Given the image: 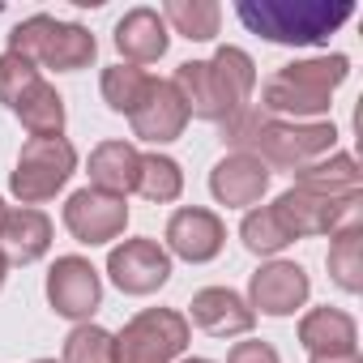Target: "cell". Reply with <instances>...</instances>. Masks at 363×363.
Wrapping results in <instances>:
<instances>
[{
  "instance_id": "cell-1",
  "label": "cell",
  "mask_w": 363,
  "mask_h": 363,
  "mask_svg": "<svg viewBox=\"0 0 363 363\" xmlns=\"http://www.w3.org/2000/svg\"><path fill=\"white\" fill-rule=\"evenodd\" d=\"M252 60L240 48H223L214 60H193L179 65L171 77V90L179 94L184 111L206 116V120H227L244 111V99L252 94Z\"/></svg>"
},
{
  "instance_id": "cell-2",
  "label": "cell",
  "mask_w": 363,
  "mask_h": 363,
  "mask_svg": "<svg viewBox=\"0 0 363 363\" xmlns=\"http://www.w3.org/2000/svg\"><path fill=\"white\" fill-rule=\"evenodd\" d=\"M333 124H286L274 116H257V111H235L227 124V141L240 145L244 154L261 158L265 167H312L320 154L333 150Z\"/></svg>"
},
{
  "instance_id": "cell-3",
  "label": "cell",
  "mask_w": 363,
  "mask_h": 363,
  "mask_svg": "<svg viewBox=\"0 0 363 363\" xmlns=\"http://www.w3.org/2000/svg\"><path fill=\"white\" fill-rule=\"evenodd\" d=\"M240 22L274 43H320L350 18V5H320V0H244L235 5Z\"/></svg>"
},
{
  "instance_id": "cell-4",
  "label": "cell",
  "mask_w": 363,
  "mask_h": 363,
  "mask_svg": "<svg viewBox=\"0 0 363 363\" xmlns=\"http://www.w3.org/2000/svg\"><path fill=\"white\" fill-rule=\"evenodd\" d=\"M346 56H320L286 65L265 82V111L274 116H316L329 107L333 90L346 82Z\"/></svg>"
},
{
  "instance_id": "cell-5",
  "label": "cell",
  "mask_w": 363,
  "mask_h": 363,
  "mask_svg": "<svg viewBox=\"0 0 363 363\" xmlns=\"http://www.w3.org/2000/svg\"><path fill=\"white\" fill-rule=\"evenodd\" d=\"M9 52H18L26 60H39L48 69H86L94 60V35L39 13V18H30L13 30Z\"/></svg>"
},
{
  "instance_id": "cell-6",
  "label": "cell",
  "mask_w": 363,
  "mask_h": 363,
  "mask_svg": "<svg viewBox=\"0 0 363 363\" xmlns=\"http://www.w3.org/2000/svg\"><path fill=\"white\" fill-rule=\"evenodd\" d=\"M184 342H189L184 316L167 308H150L116 337V363H167L184 350Z\"/></svg>"
},
{
  "instance_id": "cell-7",
  "label": "cell",
  "mask_w": 363,
  "mask_h": 363,
  "mask_svg": "<svg viewBox=\"0 0 363 363\" xmlns=\"http://www.w3.org/2000/svg\"><path fill=\"white\" fill-rule=\"evenodd\" d=\"M73 162H77V154L65 137H30L22 145V158H18V171H13V193L26 206L48 201L73 175Z\"/></svg>"
},
{
  "instance_id": "cell-8",
  "label": "cell",
  "mask_w": 363,
  "mask_h": 363,
  "mask_svg": "<svg viewBox=\"0 0 363 363\" xmlns=\"http://www.w3.org/2000/svg\"><path fill=\"white\" fill-rule=\"evenodd\" d=\"M274 214L282 218V227L295 235H337L342 227H354V214H359V197H316L308 189H291L274 201Z\"/></svg>"
},
{
  "instance_id": "cell-9",
  "label": "cell",
  "mask_w": 363,
  "mask_h": 363,
  "mask_svg": "<svg viewBox=\"0 0 363 363\" xmlns=\"http://www.w3.org/2000/svg\"><path fill=\"white\" fill-rule=\"evenodd\" d=\"M124 218H128L124 197H111L103 189H82L65 206V227L82 244H107V240H116L124 231Z\"/></svg>"
},
{
  "instance_id": "cell-10",
  "label": "cell",
  "mask_w": 363,
  "mask_h": 363,
  "mask_svg": "<svg viewBox=\"0 0 363 363\" xmlns=\"http://www.w3.org/2000/svg\"><path fill=\"white\" fill-rule=\"evenodd\" d=\"M107 269H111V278H116L120 291H128V295H150V291H158V286L167 282L171 261H167V252H162L154 240H128V244H120V248L111 252Z\"/></svg>"
},
{
  "instance_id": "cell-11",
  "label": "cell",
  "mask_w": 363,
  "mask_h": 363,
  "mask_svg": "<svg viewBox=\"0 0 363 363\" xmlns=\"http://www.w3.org/2000/svg\"><path fill=\"white\" fill-rule=\"evenodd\" d=\"M48 299H52V308L60 316H73V320L90 316L99 308V274H94V265L82 261V257H60L52 278H48Z\"/></svg>"
},
{
  "instance_id": "cell-12",
  "label": "cell",
  "mask_w": 363,
  "mask_h": 363,
  "mask_svg": "<svg viewBox=\"0 0 363 363\" xmlns=\"http://www.w3.org/2000/svg\"><path fill=\"white\" fill-rule=\"evenodd\" d=\"M52 244V223L39 210H5L0 218V257L5 265H30L48 252Z\"/></svg>"
},
{
  "instance_id": "cell-13",
  "label": "cell",
  "mask_w": 363,
  "mask_h": 363,
  "mask_svg": "<svg viewBox=\"0 0 363 363\" xmlns=\"http://www.w3.org/2000/svg\"><path fill=\"white\" fill-rule=\"evenodd\" d=\"M265 184H269V167L261 158L244 154V150H235L231 158H223L214 167V175H210L214 197L227 201V206H252V201H261Z\"/></svg>"
},
{
  "instance_id": "cell-14",
  "label": "cell",
  "mask_w": 363,
  "mask_h": 363,
  "mask_svg": "<svg viewBox=\"0 0 363 363\" xmlns=\"http://www.w3.org/2000/svg\"><path fill=\"white\" fill-rule=\"evenodd\" d=\"M308 299V274L291 261H274L261 274H252V303L269 316H286Z\"/></svg>"
},
{
  "instance_id": "cell-15",
  "label": "cell",
  "mask_w": 363,
  "mask_h": 363,
  "mask_svg": "<svg viewBox=\"0 0 363 363\" xmlns=\"http://www.w3.org/2000/svg\"><path fill=\"white\" fill-rule=\"evenodd\" d=\"M128 120H133L137 137H145V141H171V137L184 133L189 111H184V103H179V94L171 90V82H154L150 94L141 99V107Z\"/></svg>"
},
{
  "instance_id": "cell-16",
  "label": "cell",
  "mask_w": 363,
  "mask_h": 363,
  "mask_svg": "<svg viewBox=\"0 0 363 363\" xmlns=\"http://www.w3.org/2000/svg\"><path fill=\"white\" fill-rule=\"evenodd\" d=\"M167 244L184 261H210L223 248V223L210 210H179L167 227Z\"/></svg>"
},
{
  "instance_id": "cell-17",
  "label": "cell",
  "mask_w": 363,
  "mask_h": 363,
  "mask_svg": "<svg viewBox=\"0 0 363 363\" xmlns=\"http://www.w3.org/2000/svg\"><path fill=\"white\" fill-rule=\"evenodd\" d=\"M193 320L206 329V333H218V337H231V333H248L252 329V308L227 291V286H210L193 299Z\"/></svg>"
},
{
  "instance_id": "cell-18",
  "label": "cell",
  "mask_w": 363,
  "mask_h": 363,
  "mask_svg": "<svg viewBox=\"0 0 363 363\" xmlns=\"http://www.w3.org/2000/svg\"><path fill=\"white\" fill-rule=\"evenodd\" d=\"M137 171H141V154L124 141H107L90 154V179L94 189L111 193V197H124L137 189Z\"/></svg>"
},
{
  "instance_id": "cell-19",
  "label": "cell",
  "mask_w": 363,
  "mask_h": 363,
  "mask_svg": "<svg viewBox=\"0 0 363 363\" xmlns=\"http://www.w3.org/2000/svg\"><path fill=\"white\" fill-rule=\"evenodd\" d=\"M13 111L22 116V124L30 128V137H60V128H65V103H60V94L43 77H35L13 99Z\"/></svg>"
},
{
  "instance_id": "cell-20",
  "label": "cell",
  "mask_w": 363,
  "mask_h": 363,
  "mask_svg": "<svg viewBox=\"0 0 363 363\" xmlns=\"http://www.w3.org/2000/svg\"><path fill=\"white\" fill-rule=\"evenodd\" d=\"M299 342L312 354H337V350H354V320L337 308H316L303 316L299 325Z\"/></svg>"
},
{
  "instance_id": "cell-21",
  "label": "cell",
  "mask_w": 363,
  "mask_h": 363,
  "mask_svg": "<svg viewBox=\"0 0 363 363\" xmlns=\"http://www.w3.org/2000/svg\"><path fill=\"white\" fill-rule=\"evenodd\" d=\"M116 48L133 60H158L167 52V30L162 18L154 9H133L120 26H116Z\"/></svg>"
},
{
  "instance_id": "cell-22",
  "label": "cell",
  "mask_w": 363,
  "mask_h": 363,
  "mask_svg": "<svg viewBox=\"0 0 363 363\" xmlns=\"http://www.w3.org/2000/svg\"><path fill=\"white\" fill-rule=\"evenodd\" d=\"M299 189L316 193V197H359V171H354V158L350 154H333L329 162H312L299 171Z\"/></svg>"
},
{
  "instance_id": "cell-23",
  "label": "cell",
  "mask_w": 363,
  "mask_h": 363,
  "mask_svg": "<svg viewBox=\"0 0 363 363\" xmlns=\"http://www.w3.org/2000/svg\"><path fill=\"white\" fill-rule=\"evenodd\" d=\"M329 274L346 291H359L363 286V235H359V223L354 227H342L333 235V244H329Z\"/></svg>"
},
{
  "instance_id": "cell-24",
  "label": "cell",
  "mask_w": 363,
  "mask_h": 363,
  "mask_svg": "<svg viewBox=\"0 0 363 363\" xmlns=\"http://www.w3.org/2000/svg\"><path fill=\"white\" fill-rule=\"evenodd\" d=\"M150 86H154V77L141 73L137 65H116V69L103 73V94H107L111 111H124V116H133L141 107V99L150 94Z\"/></svg>"
},
{
  "instance_id": "cell-25",
  "label": "cell",
  "mask_w": 363,
  "mask_h": 363,
  "mask_svg": "<svg viewBox=\"0 0 363 363\" xmlns=\"http://www.w3.org/2000/svg\"><path fill=\"white\" fill-rule=\"evenodd\" d=\"M179 189H184V175H179V167L162 154H150L141 158V171H137V193L150 197V201H175Z\"/></svg>"
},
{
  "instance_id": "cell-26",
  "label": "cell",
  "mask_w": 363,
  "mask_h": 363,
  "mask_svg": "<svg viewBox=\"0 0 363 363\" xmlns=\"http://www.w3.org/2000/svg\"><path fill=\"white\" fill-rule=\"evenodd\" d=\"M65 363H116V337L99 325H77L65 342Z\"/></svg>"
},
{
  "instance_id": "cell-27",
  "label": "cell",
  "mask_w": 363,
  "mask_h": 363,
  "mask_svg": "<svg viewBox=\"0 0 363 363\" xmlns=\"http://www.w3.org/2000/svg\"><path fill=\"white\" fill-rule=\"evenodd\" d=\"M218 18H223V9L206 5V0H193V5L175 0V5H167V22H175L179 35H189V39H214L218 35Z\"/></svg>"
},
{
  "instance_id": "cell-28",
  "label": "cell",
  "mask_w": 363,
  "mask_h": 363,
  "mask_svg": "<svg viewBox=\"0 0 363 363\" xmlns=\"http://www.w3.org/2000/svg\"><path fill=\"white\" fill-rule=\"evenodd\" d=\"M244 244L252 252H278V248L291 244V231L282 227V218L274 214V206H265V210H252L244 218Z\"/></svg>"
},
{
  "instance_id": "cell-29",
  "label": "cell",
  "mask_w": 363,
  "mask_h": 363,
  "mask_svg": "<svg viewBox=\"0 0 363 363\" xmlns=\"http://www.w3.org/2000/svg\"><path fill=\"white\" fill-rule=\"evenodd\" d=\"M35 77H39V73H35V65H30L26 56L5 52V56H0V103H9V107H13V99H18Z\"/></svg>"
},
{
  "instance_id": "cell-30",
  "label": "cell",
  "mask_w": 363,
  "mask_h": 363,
  "mask_svg": "<svg viewBox=\"0 0 363 363\" xmlns=\"http://www.w3.org/2000/svg\"><path fill=\"white\" fill-rule=\"evenodd\" d=\"M227 363H278V350L269 342H240L227 354Z\"/></svg>"
},
{
  "instance_id": "cell-31",
  "label": "cell",
  "mask_w": 363,
  "mask_h": 363,
  "mask_svg": "<svg viewBox=\"0 0 363 363\" xmlns=\"http://www.w3.org/2000/svg\"><path fill=\"white\" fill-rule=\"evenodd\" d=\"M312 363H359V350H337V354H312Z\"/></svg>"
},
{
  "instance_id": "cell-32",
  "label": "cell",
  "mask_w": 363,
  "mask_h": 363,
  "mask_svg": "<svg viewBox=\"0 0 363 363\" xmlns=\"http://www.w3.org/2000/svg\"><path fill=\"white\" fill-rule=\"evenodd\" d=\"M5 269H9V265H5V257H0V286H5Z\"/></svg>"
},
{
  "instance_id": "cell-33",
  "label": "cell",
  "mask_w": 363,
  "mask_h": 363,
  "mask_svg": "<svg viewBox=\"0 0 363 363\" xmlns=\"http://www.w3.org/2000/svg\"><path fill=\"white\" fill-rule=\"evenodd\" d=\"M189 363H210V359H189Z\"/></svg>"
},
{
  "instance_id": "cell-34",
  "label": "cell",
  "mask_w": 363,
  "mask_h": 363,
  "mask_svg": "<svg viewBox=\"0 0 363 363\" xmlns=\"http://www.w3.org/2000/svg\"><path fill=\"white\" fill-rule=\"evenodd\" d=\"M39 363H56V359H39Z\"/></svg>"
},
{
  "instance_id": "cell-35",
  "label": "cell",
  "mask_w": 363,
  "mask_h": 363,
  "mask_svg": "<svg viewBox=\"0 0 363 363\" xmlns=\"http://www.w3.org/2000/svg\"><path fill=\"white\" fill-rule=\"evenodd\" d=\"M0 218H5V206H0Z\"/></svg>"
}]
</instances>
